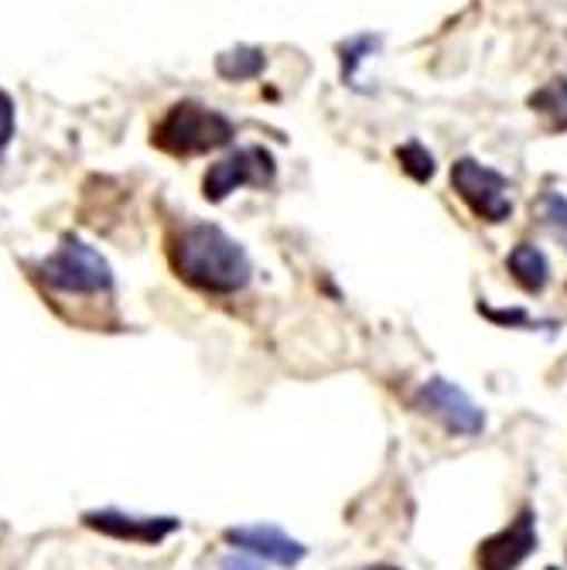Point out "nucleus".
Wrapping results in <instances>:
<instances>
[{
  "instance_id": "nucleus-1",
  "label": "nucleus",
  "mask_w": 567,
  "mask_h": 570,
  "mask_svg": "<svg viewBox=\"0 0 567 570\" xmlns=\"http://www.w3.org/2000/svg\"><path fill=\"white\" fill-rule=\"evenodd\" d=\"M172 271L202 294H236L250 284L253 264L246 249L213 223H182L168 236Z\"/></svg>"
},
{
  "instance_id": "nucleus-2",
  "label": "nucleus",
  "mask_w": 567,
  "mask_h": 570,
  "mask_svg": "<svg viewBox=\"0 0 567 570\" xmlns=\"http://www.w3.org/2000/svg\"><path fill=\"white\" fill-rule=\"evenodd\" d=\"M233 137L236 124L226 114L195 99H182L175 107H168L165 117L150 130V144L172 154V158H198V154L226 147Z\"/></svg>"
},
{
  "instance_id": "nucleus-3",
  "label": "nucleus",
  "mask_w": 567,
  "mask_h": 570,
  "mask_svg": "<svg viewBox=\"0 0 567 570\" xmlns=\"http://www.w3.org/2000/svg\"><path fill=\"white\" fill-rule=\"evenodd\" d=\"M35 281L66 297H107L114 294V271L107 256L76 236H62L59 249L35 264Z\"/></svg>"
},
{
  "instance_id": "nucleus-4",
  "label": "nucleus",
  "mask_w": 567,
  "mask_h": 570,
  "mask_svg": "<svg viewBox=\"0 0 567 570\" xmlns=\"http://www.w3.org/2000/svg\"><path fill=\"white\" fill-rule=\"evenodd\" d=\"M277 175V161L274 154L261 144H250V147H236L229 150L226 158H219L209 171L202 178V195L209 202H226L236 188H264L271 185Z\"/></svg>"
},
{
  "instance_id": "nucleus-5",
  "label": "nucleus",
  "mask_w": 567,
  "mask_h": 570,
  "mask_svg": "<svg viewBox=\"0 0 567 570\" xmlns=\"http://www.w3.org/2000/svg\"><path fill=\"white\" fill-rule=\"evenodd\" d=\"M451 188L486 223H506L512 216V198H509L506 178L479 165L476 158H458L451 165Z\"/></svg>"
},
{
  "instance_id": "nucleus-6",
  "label": "nucleus",
  "mask_w": 567,
  "mask_h": 570,
  "mask_svg": "<svg viewBox=\"0 0 567 570\" xmlns=\"http://www.w3.org/2000/svg\"><path fill=\"white\" fill-rule=\"evenodd\" d=\"M414 406L421 413H428V417H434L444 431L458 434V438H476L486 428L482 406L461 386H454L451 380H441V376L428 380L414 393Z\"/></svg>"
},
{
  "instance_id": "nucleus-7",
  "label": "nucleus",
  "mask_w": 567,
  "mask_h": 570,
  "mask_svg": "<svg viewBox=\"0 0 567 570\" xmlns=\"http://www.w3.org/2000/svg\"><path fill=\"white\" fill-rule=\"evenodd\" d=\"M537 543H540V537H537V509L524 505L499 533L486 537L476 547V567L479 570H520L534 557Z\"/></svg>"
},
{
  "instance_id": "nucleus-8",
  "label": "nucleus",
  "mask_w": 567,
  "mask_h": 570,
  "mask_svg": "<svg viewBox=\"0 0 567 570\" xmlns=\"http://www.w3.org/2000/svg\"><path fill=\"white\" fill-rule=\"evenodd\" d=\"M82 523L110 540L140 543V547H158L172 533L182 530L178 515H137V512H124V509H89V512H82Z\"/></svg>"
},
{
  "instance_id": "nucleus-9",
  "label": "nucleus",
  "mask_w": 567,
  "mask_h": 570,
  "mask_svg": "<svg viewBox=\"0 0 567 570\" xmlns=\"http://www.w3.org/2000/svg\"><path fill=\"white\" fill-rule=\"evenodd\" d=\"M223 540L233 550L253 553V557L271 560L277 567H297L307 557V547L301 540H294L291 533H284L281 527H271V523L229 527V530H223Z\"/></svg>"
},
{
  "instance_id": "nucleus-10",
  "label": "nucleus",
  "mask_w": 567,
  "mask_h": 570,
  "mask_svg": "<svg viewBox=\"0 0 567 570\" xmlns=\"http://www.w3.org/2000/svg\"><path fill=\"white\" fill-rule=\"evenodd\" d=\"M506 267H509L512 281H517L527 294H544L550 284V264L534 243L512 246V253L506 256Z\"/></svg>"
},
{
  "instance_id": "nucleus-11",
  "label": "nucleus",
  "mask_w": 567,
  "mask_h": 570,
  "mask_svg": "<svg viewBox=\"0 0 567 570\" xmlns=\"http://www.w3.org/2000/svg\"><path fill=\"white\" fill-rule=\"evenodd\" d=\"M530 110L544 117L550 134L567 130V76H557L544 82L537 92H530Z\"/></svg>"
},
{
  "instance_id": "nucleus-12",
  "label": "nucleus",
  "mask_w": 567,
  "mask_h": 570,
  "mask_svg": "<svg viewBox=\"0 0 567 570\" xmlns=\"http://www.w3.org/2000/svg\"><path fill=\"white\" fill-rule=\"evenodd\" d=\"M267 59H264V48L256 45H236V48H226L219 51L216 59V72L226 79V82H246V79H256L264 72Z\"/></svg>"
},
{
  "instance_id": "nucleus-13",
  "label": "nucleus",
  "mask_w": 567,
  "mask_h": 570,
  "mask_svg": "<svg viewBox=\"0 0 567 570\" xmlns=\"http://www.w3.org/2000/svg\"><path fill=\"white\" fill-rule=\"evenodd\" d=\"M534 216L560 246H567V198L560 191H544L534 202Z\"/></svg>"
},
{
  "instance_id": "nucleus-14",
  "label": "nucleus",
  "mask_w": 567,
  "mask_h": 570,
  "mask_svg": "<svg viewBox=\"0 0 567 570\" xmlns=\"http://www.w3.org/2000/svg\"><path fill=\"white\" fill-rule=\"evenodd\" d=\"M397 161L403 165V171L414 181H431L434 178V158H431V150L421 140H407L403 147H397Z\"/></svg>"
},
{
  "instance_id": "nucleus-15",
  "label": "nucleus",
  "mask_w": 567,
  "mask_h": 570,
  "mask_svg": "<svg viewBox=\"0 0 567 570\" xmlns=\"http://www.w3.org/2000/svg\"><path fill=\"white\" fill-rule=\"evenodd\" d=\"M14 130H18V107L8 89H0V161H4V154L14 140Z\"/></svg>"
},
{
  "instance_id": "nucleus-16",
  "label": "nucleus",
  "mask_w": 567,
  "mask_h": 570,
  "mask_svg": "<svg viewBox=\"0 0 567 570\" xmlns=\"http://www.w3.org/2000/svg\"><path fill=\"white\" fill-rule=\"evenodd\" d=\"M219 570H264V560L253 557V553H243V550H233L223 557Z\"/></svg>"
},
{
  "instance_id": "nucleus-17",
  "label": "nucleus",
  "mask_w": 567,
  "mask_h": 570,
  "mask_svg": "<svg viewBox=\"0 0 567 570\" xmlns=\"http://www.w3.org/2000/svg\"><path fill=\"white\" fill-rule=\"evenodd\" d=\"M355 570H400V567H390V563H370V567H355Z\"/></svg>"
},
{
  "instance_id": "nucleus-18",
  "label": "nucleus",
  "mask_w": 567,
  "mask_h": 570,
  "mask_svg": "<svg viewBox=\"0 0 567 570\" xmlns=\"http://www.w3.org/2000/svg\"><path fill=\"white\" fill-rule=\"evenodd\" d=\"M547 570H560V567H547Z\"/></svg>"
}]
</instances>
